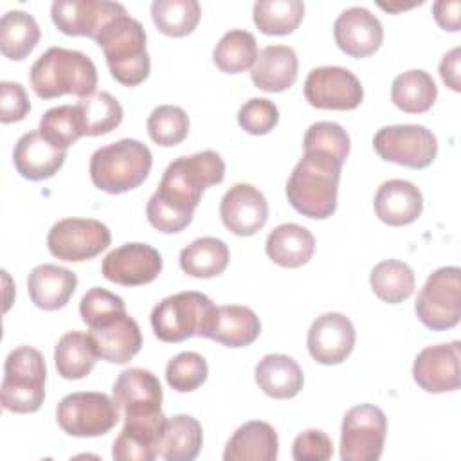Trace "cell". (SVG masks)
<instances>
[{
    "label": "cell",
    "mask_w": 461,
    "mask_h": 461,
    "mask_svg": "<svg viewBox=\"0 0 461 461\" xmlns=\"http://www.w3.org/2000/svg\"><path fill=\"white\" fill-rule=\"evenodd\" d=\"M223 176L225 162L212 149L178 157L166 167L157 191L148 200V221L164 234L184 230L193 221L203 189L220 184Z\"/></svg>",
    "instance_id": "6da1fadb"
},
{
    "label": "cell",
    "mask_w": 461,
    "mask_h": 461,
    "mask_svg": "<svg viewBox=\"0 0 461 461\" xmlns=\"http://www.w3.org/2000/svg\"><path fill=\"white\" fill-rule=\"evenodd\" d=\"M342 162L322 151H304L286 182L290 205L308 218L324 220L337 209Z\"/></svg>",
    "instance_id": "7a4b0ae2"
},
{
    "label": "cell",
    "mask_w": 461,
    "mask_h": 461,
    "mask_svg": "<svg viewBox=\"0 0 461 461\" xmlns=\"http://www.w3.org/2000/svg\"><path fill=\"white\" fill-rule=\"evenodd\" d=\"M95 41L103 49L112 77L121 85L137 86L149 76L151 61L146 50V31L128 11L108 20L97 32Z\"/></svg>",
    "instance_id": "3957f363"
},
{
    "label": "cell",
    "mask_w": 461,
    "mask_h": 461,
    "mask_svg": "<svg viewBox=\"0 0 461 461\" xmlns=\"http://www.w3.org/2000/svg\"><path fill=\"white\" fill-rule=\"evenodd\" d=\"M31 86L41 99L74 94L79 99L95 94L97 68L94 61L72 49L50 47L31 67Z\"/></svg>",
    "instance_id": "277c9868"
},
{
    "label": "cell",
    "mask_w": 461,
    "mask_h": 461,
    "mask_svg": "<svg viewBox=\"0 0 461 461\" xmlns=\"http://www.w3.org/2000/svg\"><path fill=\"white\" fill-rule=\"evenodd\" d=\"M153 164L151 151L135 139L97 148L90 157L92 184L110 194H121L139 187L149 175Z\"/></svg>",
    "instance_id": "5b68a950"
},
{
    "label": "cell",
    "mask_w": 461,
    "mask_h": 461,
    "mask_svg": "<svg viewBox=\"0 0 461 461\" xmlns=\"http://www.w3.org/2000/svg\"><path fill=\"white\" fill-rule=\"evenodd\" d=\"M214 303L202 292H178L162 299L151 310V328L162 342H182L207 337L214 317Z\"/></svg>",
    "instance_id": "8992f818"
},
{
    "label": "cell",
    "mask_w": 461,
    "mask_h": 461,
    "mask_svg": "<svg viewBox=\"0 0 461 461\" xmlns=\"http://www.w3.org/2000/svg\"><path fill=\"white\" fill-rule=\"evenodd\" d=\"M47 366L43 355L31 346L13 349L4 366L2 407L11 412H36L45 400Z\"/></svg>",
    "instance_id": "52a82bcc"
},
{
    "label": "cell",
    "mask_w": 461,
    "mask_h": 461,
    "mask_svg": "<svg viewBox=\"0 0 461 461\" xmlns=\"http://www.w3.org/2000/svg\"><path fill=\"white\" fill-rule=\"evenodd\" d=\"M420 322L434 331L454 328L461 319V270L441 267L421 286L416 304Z\"/></svg>",
    "instance_id": "ba28073f"
},
{
    "label": "cell",
    "mask_w": 461,
    "mask_h": 461,
    "mask_svg": "<svg viewBox=\"0 0 461 461\" xmlns=\"http://www.w3.org/2000/svg\"><path fill=\"white\" fill-rule=\"evenodd\" d=\"M119 409L104 393H70L56 409L63 432L76 438H95L110 432L119 421Z\"/></svg>",
    "instance_id": "9c48e42d"
},
{
    "label": "cell",
    "mask_w": 461,
    "mask_h": 461,
    "mask_svg": "<svg viewBox=\"0 0 461 461\" xmlns=\"http://www.w3.org/2000/svg\"><path fill=\"white\" fill-rule=\"evenodd\" d=\"M380 158L411 169L430 166L438 155L436 135L421 124H394L380 128L373 137Z\"/></svg>",
    "instance_id": "30bf717a"
},
{
    "label": "cell",
    "mask_w": 461,
    "mask_h": 461,
    "mask_svg": "<svg viewBox=\"0 0 461 461\" xmlns=\"http://www.w3.org/2000/svg\"><path fill=\"white\" fill-rule=\"evenodd\" d=\"M387 434L384 411L371 403L351 407L340 427V457L344 461H376Z\"/></svg>",
    "instance_id": "8fae6325"
},
{
    "label": "cell",
    "mask_w": 461,
    "mask_h": 461,
    "mask_svg": "<svg viewBox=\"0 0 461 461\" xmlns=\"http://www.w3.org/2000/svg\"><path fill=\"white\" fill-rule=\"evenodd\" d=\"M110 229L94 218H63L47 234L49 252L63 261H86L108 249Z\"/></svg>",
    "instance_id": "7c38bea8"
},
{
    "label": "cell",
    "mask_w": 461,
    "mask_h": 461,
    "mask_svg": "<svg viewBox=\"0 0 461 461\" xmlns=\"http://www.w3.org/2000/svg\"><path fill=\"white\" fill-rule=\"evenodd\" d=\"M306 101L321 110H355L364 99L358 77L344 67H317L303 86Z\"/></svg>",
    "instance_id": "4fadbf2b"
},
{
    "label": "cell",
    "mask_w": 461,
    "mask_h": 461,
    "mask_svg": "<svg viewBox=\"0 0 461 461\" xmlns=\"http://www.w3.org/2000/svg\"><path fill=\"white\" fill-rule=\"evenodd\" d=\"M162 270V258L148 243H124L110 250L101 265L103 276L122 286H140L155 281Z\"/></svg>",
    "instance_id": "5bb4252c"
},
{
    "label": "cell",
    "mask_w": 461,
    "mask_h": 461,
    "mask_svg": "<svg viewBox=\"0 0 461 461\" xmlns=\"http://www.w3.org/2000/svg\"><path fill=\"white\" fill-rule=\"evenodd\" d=\"M414 382L427 393H450L461 385V342L421 349L412 364Z\"/></svg>",
    "instance_id": "9a60e30c"
},
{
    "label": "cell",
    "mask_w": 461,
    "mask_h": 461,
    "mask_svg": "<svg viewBox=\"0 0 461 461\" xmlns=\"http://www.w3.org/2000/svg\"><path fill=\"white\" fill-rule=\"evenodd\" d=\"M306 344L315 362L324 366L340 364L355 348V326L344 313H322L312 322Z\"/></svg>",
    "instance_id": "2e32d148"
},
{
    "label": "cell",
    "mask_w": 461,
    "mask_h": 461,
    "mask_svg": "<svg viewBox=\"0 0 461 461\" xmlns=\"http://www.w3.org/2000/svg\"><path fill=\"white\" fill-rule=\"evenodd\" d=\"M122 11H126L122 4L108 0H54L50 5L52 22L63 34L92 40L108 20Z\"/></svg>",
    "instance_id": "e0dca14e"
},
{
    "label": "cell",
    "mask_w": 461,
    "mask_h": 461,
    "mask_svg": "<svg viewBox=\"0 0 461 461\" xmlns=\"http://www.w3.org/2000/svg\"><path fill=\"white\" fill-rule=\"evenodd\" d=\"M112 394L124 418L162 412V387L158 378L148 369L130 367L119 373L113 382Z\"/></svg>",
    "instance_id": "ac0fdd59"
},
{
    "label": "cell",
    "mask_w": 461,
    "mask_h": 461,
    "mask_svg": "<svg viewBox=\"0 0 461 461\" xmlns=\"http://www.w3.org/2000/svg\"><path fill=\"white\" fill-rule=\"evenodd\" d=\"M220 216L232 234L252 236L265 227L268 203L252 184H234L220 202Z\"/></svg>",
    "instance_id": "d6986e66"
},
{
    "label": "cell",
    "mask_w": 461,
    "mask_h": 461,
    "mask_svg": "<svg viewBox=\"0 0 461 461\" xmlns=\"http://www.w3.org/2000/svg\"><path fill=\"white\" fill-rule=\"evenodd\" d=\"M337 47L351 58H367L376 52L384 41L380 20L366 7H349L342 11L333 23Z\"/></svg>",
    "instance_id": "ffe728a7"
},
{
    "label": "cell",
    "mask_w": 461,
    "mask_h": 461,
    "mask_svg": "<svg viewBox=\"0 0 461 461\" xmlns=\"http://www.w3.org/2000/svg\"><path fill=\"white\" fill-rule=\"evenodd\" d=\"M166 420L164 412L124 418V427L112 447V457L115 461H153L160 450Z\"/></svg>",
    "instance_id": "44dd1931"
},
{
    "label": "cell",
    "mask_w": 461,
    "mask_h": 461,
    "mask_svg": "<svg viewBox=\"0 0 461 461\" xmlns=\"http://www.w3.org/2000/svg\"><path fill=\"white\" fill-rule=\"evenodd\" d=\"M373 207L380 221L391 227H402L420 218L423 196L412 182L393 178L376 189Z\"/></svg>",
    "instance_id": "7402d4cb"
},
{
    "label": "cell",
    "mask_w": 461,
    "mask_h": 461,
    "mask_svg": "<svg viewBox=\"0 0 461 461\" xmlns=\"http://www.w3.org/2000/svg\"><path fill=\"white\" fill-rule=\"evenodd\" d=\"M65 149L52 146L38 130L23 133L13 151L16 171L27 180H47L54 176L63 166Z\"/></svg>",
    "instance_id": "603a6c76"
},
{
    "label": "cell",
    "mask_w": 461,
    "mask_h": 461,
    "mask_svg": "<svg viewBox=\"0 0 461 461\" xmlns=\"http://www.w3.org/2000/svg\"><path fill=\"white\" fill-rule=\"evenodd\" d=\"M77 286V276L52 263L38 265L31 270L27 277V290L31 301L47 312L63 308Z\"/></svg>",
    "instance_id": "cb8c5ba5"
},
{
    "label": "cell",
    "mask_w": 461,
    "mask_h": 461,
    "mask_svg": "<svg viewBox=\"0 0 461 461\" xmlns=\"http://www.w3.org/2000/svg\"><path fill=\"white\" fill-rule=\"evenodd\" d=\"M297 54L288 45H267L252 65V83L265 92H285L297 79Z\"/></svg>",
    "instance_id": "d4e9b609"
},
{
    "label": "cell",
    "mask_w": 461,
    "mask_h": 461,
    "mask_svg": "<svg viewBox=\"0 0 461 461\" xmlns=\"http://www.w3.org/2000/svg\"><path fill=\"white\" fill-rule=\"evenodd\" d=\"M279 439L276 429L259 420L243 423L234 430L225 445V461H274L277 457Z\"/></svg>",
    "instance_id": "484cf974"
},
{
    "label": "cell",
    "mask_w": 461,
    "mask_h": 461,
    "mask_svg": "<svg viewBox=\"0 0 461 461\" xmlns=\"http://www.w3.org/2000/svg\"><path fill=\"white\" fill-rule=\"evenodd\" d=\"M261 333V322L254 310L241 304L216 306L211 328L205 339L227 348L250 346Z\"/></svg>",
    "instance_id": "4316f807"
},
{
    "label": "cell",
    "mask_w": 461,
    "mask_h": 461,
    "mask_svg": "<svg viewBox=\"0 0 461 461\" xmlns=\"http://www.w3.org/2000/svg\"><path fill=\"white\" fill-rule=\"evenodd\" d=\"M97 355L112 364L130 362L142 346V335L137 321L128 313L115 322L88 331Z\"/></svg>",
    "instance_id": "83f0119b"
},
{
    "label": "cell",
    "mask_w": 461,
    "mask_h": 461,
    "mask_svg": "<svg viewBox=\"0 0 461 461\" xmlns=\"http://www.w3.org/2000/svg\"><path fill=\"white\" fill-rule=\"evenodd\" d=\"M265 250L276 265L297 268L312 259L315 252V238L303 225L281 223L268 234Z\"/></svg>",
    "instance_id": "f1b7e54d"
},
{
    "label": "cell",
    "mask_w": 461,
    "mask_h": 461,
    "mask_svg": "<svg viewBox=\"0 0 461 461\" xmlns=\"http://www.w3.org/2000/svg\"><path fill=\"white\" fill-rule=\"evenodd\" d=\"M254 376L259 389L270 398L277 400L294 398L304 384L303 369L299 364L292 357L281 353L265 355L258 362Z\"/></svg>",
    "instance_id": "f546056e"
},
{
    "label": "cell",
    "mask_w": 461,
    "mask_h": 461,
    "mask_svg": "<svg viewBox=\"0 0 461 461\" xmlns=\"http://www.w3.org/2000/svg\"><path fill=\"white\" fill-rule=\"evenodd\" d=\"M203 432L196 418L176 414L166 420L158 456L166 461H193L202 448Z\"/></svg>",
    "instance_id": "4dcf8cb0"
},
{
    "label": "cell",
    "mask_w": 461,
    "mask_h": 461,
    "mask_svg": "<svg viewBox=\"0 0 461 461\" xmlns=\"http://www.w3.org/2000/svg\"><path fill=\"white\" fill-rule=\"evenodd\" d=\"M99 355L88 333L67 331L54 348V362L58 375L67 380L85 378L95 366Z\"/></svg>",
    "instance_id": "1f68e13d"
},
{
    "label": "cell",
    "mask_w": 461,
    "mask_h": 461,
    "mask_svg": "<svg viewBox=\"0 0 461 461\" xmlns=\"http://www.w3.org/2000/svg\"><path fill=\"white\" fill-rule=\"evenodd\" d=\"M438 97V86L425 70L412 68L394 77L391 99L405 113H423L432 108Z\"/></svg>",
    "instance_id": "d6a6232c"
},
{
    "label": "cell",
    "mask_w": 461,
    "mask_h": 461,
    "mask_svg": "<svg viewBox=\"0 0 461 461\" xmlns=\"http://www.w3.org/2000/svg\"><path fill=\"white\" fill-rule=\"evenodd\" d=\"M229 247L220 238L203 236L191 241L180 252V268L193 277L220 276L229 265Z\"/></svg>",
    "instance_id": "836d02e7"
},
{
    "label": "cell",
    "mask_w": 461,
    "mask_h": 461,
    "mask_svg": "<svg viewBox=\"0 0 461 461\" xmlns=\"http://www.w3.org/2000/svg\"><path fill=\"white\" fill-rule=\"evenodd\" d=\"M40 36L38 22L25 11H7L0 20V50L9 59H25L38 45Z\"/></svg>",
    "instance_id": "e575fe53"
},
{
    "label": "cell",
    "mask_w": 461,
    "mask_h": 461,
    "mask_svg": "<svg viewBox=\"0 0 461 461\" xmlns=\"http://www.w3.org/2000/svg\"><path fill=\"white\" fill-rule=\"evenodd\" d=\"M369 283L380 301L398 304L412 295L416 277L407 263L398 259H385L373 267Z\"/></svg>",
    "instance_id": "d590c367"
},
{
    "label": "cell",
    "mask_w": 461,
    "mask_h": 461,
    "mask_svg": "<svg viewBox=\"0 0 461 461\" xmlns=\"http://www.w3.org/2000/svg\"><path fill=\"white\" fill-rule=\"evenodd\" d=\"M258 43L252 32L243 29L227 31L214 47L212 61L225 74H238L254 65Z\"/></svg>",
    "instance_id": "8d00e7d4"
},
{
    "label": "cell",
    "mask_w": 461,
    "mask_h": 461,
    "mask_svg": "<svg viewBox=\"0 0 461 461\" xmlns=\"http://www.w3.org/2000/svg\"><path fill=\"white\" fill-rule=\"evenodd\" d=\"M77 112L83 124V135L95 137L115 130L122 121L121 103L108 92H95L77 101Z\"/></svg>",
    "instance_id": "74e56055"
},
{
    "label": "cell",
    "mask_w": 461,
    "mask_h": 461,
    "mask_svg": "<svg viewBox=\"0 0 461 461\" xmlns=\"http://www.w3.org/2000/svg\"><path fill=\"white\" fill-rule=\"evenodd\" d=\"M252 16L263 34L283 36L297 29L304 16V4L301 0H258Z\"/></svg>",
    "instance_id": "f35d334b"
},
{
    "label": "cell",
    "mask_w": 461,
    "mask_h": 461,
    "mask_svg": "<svg viewBox=\"0 0 461 461\" xmlns=\"http://www.w3.org/2000/svg\"><path fill=\"white\" fill-rule=\"evenodd\" d=\"M200 4L196 0H155L151 18L155 27L171 38H182L194 31L200 22Z\"/></svg>",
    "instance_id": "ab89813d"
},
{
    "label": "cell",
    "mask_w": 461,
    "mask_h": 461,
    "mask_svg": "<svg viewBox=\"0 0 461 461\" xmlns=\"http://www.w3.org/2000/svg\"><path fill=\"white\" fill-rule=\"evenodd\" d=\"M38 131L56 148L68 149L79 137H83V124L74 104H59L49 108L41 119Z\"/></svg>",
    "instance_id": "60d3db41"
},
{
    "label": "cell",
    "mask_w": 461,
    "mask_h": 461,
    "mask_svg": "<svg viewBox=\"0 0 461 461\" xmlns=\"http://www.w3.org/2000/svg\"><path fill=\"white\" fill-rule=\"evenodd\" d=\"M79 315L90 330L104 328L126 315V304L122 297L115 295L113 292L94 286L81 297Z\"/></svg>",
    "instance_id": "b9f144b4"
},
{
    "label": "cell",
    "mask_w": 461,
    "mask_h": 461,
    "mask_svg": "<svg viewBox=\"0 0 461 461\" xmlns=\"http://www.w3.org/2000/svg\"><path fill=\"white\" fill-rule=\"evenodd\" d=\"M149 139L164 148L180 144L189 133L187 113L175 104H160L148 117Z\"/></svg>",
    "instance_id": "7bdbcfd3"
},
{
    "label": "cell",
    "mask_w": 461,
    "mask_h": 461,
    "mask_svg": "<svg viewBox=\"0 0 461 461\" xmlns=\"http://www.w3.org/2000/svg\"><path fill=\"white\" fill-rule=\"evenodd\" d=\"M207 362L196 351H182L166 366V382L178 393H191L207 380Z\"/></svg>",
    "instance_id": "ee69618b"
},
{
    "label": "cell",
    "mask_w": 461,
    "mask_h": 461,
    "mask_svg": "<svg viewBox=\"0 0 461 461\" xmlns=\"http://www.w3.org/2000/svg\"><path fill=\"white\" fill-rule=\"evenodd\" d=\"M304 151H322L335 157L339 162H346L349 155V135L348 131L331 121H319L313 122L303 140Z\"/></svg>",
    "instance_id": "f6af8a7d"
},
{
    "label": "cell",
    "mask_w": 461,
    "mask_h": 461,
    "mask_svg": "<svg viewBox=\"0 0 461 461\" xmlns=\"http://www.w3.org/2000/svg\"><path fill=\"white\" fill-rule=\"evenodd\" d=\"M279 121L277 106L265 97H252L241 104L238 124L250 135H265L274 130Z\"/></svg>",
    "instance_id": "bcb514c9"
},
{
    "label": "cell",
    "mask_w": 461,
    "mask_h": 461,
    "mask_svg": "<svg viewBox=\"0 0 461 461\" xmlns=\"http://www.w3.org/2000/svg\"><path fill=\"white\" fill-rule=\"evenodd\" d=\"M292 456L295 461H326L333 456V443L326 432L308 429L294 439Z\"/></svg>",
    "instance_id": "7dc6e473"
},
{
    "label": "cell",
    "mask_w": 461,
    "mask_h": 461,
    "mask_svg": "<svg viewBox=\"0 0 461 461\" xmlns=\"http://www.w3.org/2000/svg\"><path fill=\"white\" fill-rule=\"evenodd\" d=\"M31 112V103L25 88L14 81L0 83V121L4 124L18 122Z\"/></svg>",
    "instance_id": "c3c4849f"
},
{
    "label": "cell",
    "mask_w": 461,
    "mask_h": 461,
    "mask_svg": "<svg viewBox=\"0 0 461 461\" xmlns=\"http://www.w3.org/2000/svg\"><path fill=\"white\" fill-rule=\"evenodd\" d=\"M459 9L461 4L457 0H439L432 5L434 20L445 31H459Z\"/></svg>",
    "instance_id": "681fc988"
},
{
    "label": "cell",
    "mask_w": 461,
    "mask_h": 461,
    "mask_svg": "<svg viewBox=\"0 0 461 461\" xmlns=\"http://www.w3.org/2000/svg\"><path fill=\"white\" fill-rule=\"evenodd\" d=\"M459 54H461V49L454 47L439 61V76H441L443 83L448 88H452L454 92L461 90V83H459Z\"/></svg>",
    "instance_id": "f907efd6"
}]
</instances>
